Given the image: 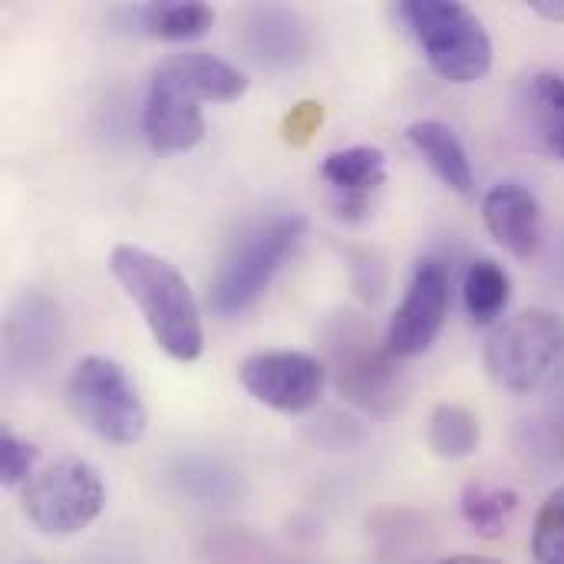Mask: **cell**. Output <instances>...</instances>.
I'll use <instances>...</instances> for the list:
<instances>
[{"instance_id": "6da1fadb", "label": "cell", "mask_w": 564, "mask_h": 564, "mask_svg": "<svg viewBox=\"0 0 564 564\" xmlns=\"http://www.w3.org/2000/svg\"><path fill=\"white\" fill-rule=\"evenodd\" d=\"M109 271L129 301L139 307L162 354L178 364H192L205 350V327L195 294L182 271L135 245H119L109 254Z\"/></svg>"}, {"instance_id": "7a4b0ae2", "label": "cell", "mask_w": 564, "mask_h": 564, "mask_svg": "<svg viewBox=\"0 0 564 564\" xmlns=\"http://www.w3.org/2000/svg\"><path fill=\"white\" fill-rule=\"evenodd\" d=\"M492 383L516 397L545 393L564 383V317L535 307L499 324L486 340Z\"/></svg>"}, {"instance_id": "3957f363", "label": "cell", "mask_w": 564, "mask_h": 564, "mask_svg": "<svg viewBox=\"0 0 564 564\" xmlns=\"http://www.w3.org/2000/svg\"><path fill=\"white\" fill-rule=\"evenodd\" d=\"M400 13L443 79L479 83L492 69V40L466 3L406 0L400 3Z\"/></svg>"}, {"instance_id": "277c9868", "label": "cell", "mask_w": 564, "mask_h": 564, "mask_svg": "<svg viewBox=\"0 0 564 564\" xmlns=\"http://www.w3.org/2000/svg\"><path fill=\"white\" fill-rule=\"evenodd\" d=\"M304 231H307V221L301 215H281L261 225L254 235H248L212 278V288H208L212 314L238 317L248 307H254L271 288V281L281 274L288 258L297 251Z\"/></svg>"}, {"instance_id": "5b68a950", "label": "cell", "mask_w": 564, "mask_h": 564, "mask_svg": "<svg viewBox=\"0 0 564 564\" xmlns=\"http://www.w3.org/2000/svg\"><path fill=\"white\" fill-rule=\"evenodd\" d=\"M73 416L112 446H135L145 436L149 413L122 364L112 357H83L66 383Z\"/></svg>"}, {"instance_id": "8992f818", "label": "cell", "mask_w": 564, "mask_h": 564, "mask_svg": "<svg viewBox=\"0 0 564 564\" xmlns=\"http://www.w3.org/2000/svg\"><path fill=\"white\" fill-rule=\"evenodd\" d=\"M20 506L36 532L50 539H69L102 516L106 486L89 463L56 459L23 486Z\"/></svg>"}, {"instance_id": "52a82bcc", "label": "cell", "mask_w": 564, "mask_h": 564, "mask_svg": "<svg viewBox=\"0 0 564 564\" xmlns=\"http://www.w3.org/2000/svg\"><path fill=\"white\" fill-rule=\"evenodd\" d=\"M334 354V373H337V390L350 403L390 416L397 406H403V383L397 370V357L390 347H377L370 330L357 324L354 317L347 321L344 334L330 347Z\"/></svg>"}, {"instance_id": "ba28073f", "label": "cell", "mask_w": 564, "mask_h": 564, "mask_svg": "<svg viewBox=\"0 0 564 564\" xmlns=\"http://www.w3.org/2000/svg\"><path fill=\"white\" fill-rule=\"evenodd\" d=\"M238 380L261 406L301 416L321 403L327 387V367L301 350H264L241 360Z\"/></svg>"}, {"instance_id": "9c48e42d", "label": "cell", "mask_w": 564, "mask_h": 564, "mask_svg": "<svg viewBox=\"0 0 564 564\" xmlns=\"http://www.w3.org/2000/svg\"><path fill=\"white\" fill-rule=\"evenodd\" d=\"M449 311V271L440 261H423L416 264L410 288L403 294V304L393 311L390 330H387V347L397 360H410L426 354Z\"/></svg>"}, {"instance_id": "30bf717a", "label": "cell", "mask_w": 564, "mask_h": 564, "mask_svg": "<svg viewBox=\"0 0 564 564\" xmlns=\"http://www.w3.org/2000/svg\"><path fill=\"white\" fill-rule=\"evenodd\" d=\"M321 178L334 192V212L344 221H364L387 182V155L377 145L337 149L321 162Z\"/></svg>"}, {"instance_id": "8fae6325", "label": "cell", "mask_w": 564, "mask_h": 564, "mask_svg": "<svg viewBox=\"0 0 564 564\" xmlns=\"http://www.w3.org/2000/svg\"><path fill=\"white\" fill-rule=\"evenodd\" d=\"M482 218L489 235L519 261H532L542 245V208L539 198L516 182L496 185L482 198Z\"/></svg>"}, {"instance_id": "7c38bea8", "label": "cell", "mask_w": 564, "mask_h": 564, "mask_svg": "<svg viewBox=\"0 0 564 564\" xmlns=\"http://www.w3.org/2000/svg\"><path fill=\"white\" fill-rule=\"evenodd\" d=\"M152 79L178 89L195 102H235L248 89V76L212 53H172L155 63Z\"/></svg>"}, {"instance_id": "4fadbf2b", "label": "cell", "mask_w": 564, "mask_h": 564, "mask_svg": "<svg viewBox=\"0 0 564 564\" xmlns=\"http://www.w3.org/2000/svg\"><path fill=\"white\" fill-rule=\"evenodd\" d=\"M145 139L159 155H178L202 142L205 135V112L202 102L182 96L178 89L149 79V96L142 109Z\"/></svg>"}, {"instance_id": "5bb4252c", "label": "cell", "mask_w": 564, "mask_h": 564, "mask_svg": "<svg viewBox=\"0 0 564 564\" xmlns=\"http://www.w3.org/2000/svg\"><path fill=\"white\" fill-rule=\"evenodd\" d=\"M406 139L426 159V165L440 175L443 185H449L459 195L473 192V162H469L463 139L453 132V126L440 119H420L406 129Z\"/></svg>"}, {"instance_id": "9a60e30c", "label": "cell", "mask_w": 564, "mask_h": 564, "mask_svg": "<svg viewBox=\"0 0 564 564\" xmlns=\"http://www.w3.org/2000/svg\"><path fill=\"white\" fill-rule=\"evenodd\" d=\"M307 40L304 30L297 26V17L281 10V7H268V10H254L248 20V50L254 53V59H268V63H291L304 53Z\"/></svg>"}, {"instance_id": "2e32d148", "label": "cell", "mask_w": 564, "mask_h": 564, "mask_svg": "<svg viewBox=\"0 0 564 564\" xmlns=\"http://www.w3.org/2000/svg\"><path fill=\"white\" fill-rule=\"evenodd\" d=\"M459 512L469 522V529L482 539H502L509 522L519 512V492L506 486H486L469 482L459 496Z\"/></svg>"}, {"instance_id": "e0dca14e", "label": "cell", "mask_w": 564, "mask_h": 564, "mask_svg": "<svg viewBox=\"0 0 564 564\" xmlns=\"http://www.w3.org/2000/svg\"><path fill=\"white\" fill-rule=\"evenodd\" d=\"M139 20L145 26L149 36L155 40H169V43H182V40H198L212 30L215 23V10L202 0H169V3H145L139 10Z\"/></svg>"}, {"instance_id": "ac0fdd59", "label": "cell", "mask_w": 564, "mask_h": 564, "mask_svg": "<svg viewBox=\"0 0 564 564\" xmlns=\"http://www.w3.org/2000/svg\"><path fill=\"white\" fill-rule=\"evenodd\" d=\"M463 301H466V311L476 324H496L509 301H512V281H509V271L492 261V258H479L469 271H466V281H463Z\"/></svg>"}, {"instance_id": "d6986e66", "label": "cell", "mask_w": 564, "mask_h": 564, "mask_svg": "<svg viewBox=\"0 0 564 564\" xmlns=\"http://www.w3.org/2000/svg\"><path fill=\"white\" fill-rule=\"evenodd\" d=\"M426 440L430 449L440 459H469L479 443H482V426L476 420L473 410L459 406V403H440L430 413V426H426Z\"/></svg>"}, {"instance_id": "ffe728a7", "label": "cell", "mask_w": 564, "mask_h": 564, "mask_svg": "<svg viewBox=\"0 0 564 564\" xmlns=\"http://www.w3.org/2000/svg\"><path fill=\"white\" fill-rule=\"evenodd\" d=\"M532 109L539 119L542 142L564 159V76L539 73L532 79Z\"/></svg>"}, {"instance_id": "44dd1931", "label": "cell", "mask_w": 564, "mask_h": 564, "mask_svg": "<svg viewBox=\"0 0 564 564\" xmlns=\"http://www.w3.org/2000/svg\"><path fill=\"white\" fill-rule=\"evenodd\" d=\"M532 562L535 564H564V486L555 489L539 516H535V529H532Z\"/></svg>"}, {"instance_id": "7402d4cb", "label": "cell", "mask_w": 564, "mask_h": 564, "mask_svg": "<svg viewBox=\"0 0 564 564\" xmlns=\"http://www.w3.org/2000/svg\"><path fill=\"white\" fill-rule=\"evenodd\" d=\"M36 459H40V453H36L33 443H26V440L13 436L10 430H3V436H0V479H3V486L30 482L36 476L33 473Z\"/></svg>"}, {"instance_id": "603a6c76", "label": "cell", "mask_w": 564, "mask_h": 564, "mask_svg": "<svg viewBox=\"0 0 564 564\" xmlns=\"http://www.w3.org/2000/svg\"><path fill=\"white\" fill-rule=\"evenodd\" d=\"M321 122H324V106L307 99V102H297V106L284 116L281 132H284V139H288L291 145H307V142L317 135Z\"/></svg>"}, {"instance_id": "cb8c5ba5", "label": "cell", "mask_w": 564, "mask_h": 564, "mask_svg": "<svg viewBox=\"0 0 564 564\" xmlns=\"http://www.w3.org/2000/svg\"><path fill=\"white\" fill-rule=\"evenodd\" d=\"M532 10H535L539 17L552 20V23H564V0H535Z\"/></svg>"}, {"instance_id": "d4e9b609", "label": "cell", "mask_w": 564, "mask_h": 564, "mask_svg": "<svg viewBox=\"0 0 564 564\" xmlns=\"http://www.w3.org/2000/svg\"><path fill=\"white\" fill-rule=\"evenodd\" d=\"M440 564H502L499 558H489V555H453V558H443Z\"/></svg>"}, {"instance_id": "484cf974", "label": "cell", "mask_w": 564, "mask_h": 564, "mask_svg": "<svg viewBox=\"0 0 564 564\" xmlns=\"http://www.w3.org/2000/svg\"><path fill=\"white\" fill-rule=\"evenodd\" d=\"M558 449L564 453V426H562V433H558Z\"/></svg>"}, {"instance_id": "4316f807", "label": "cell", "mask_w": 564, "mask_h": 564, "mask_svg": "<svg viewBox=\"0 0 564 564\" xmlns=\"http://www.w3.org/2000/svg\"><path fill=\"white\" fill-rule=\"evenodd\" d=\"M23 564H36V562H23Z\"/></svg>"}]
</instances>
